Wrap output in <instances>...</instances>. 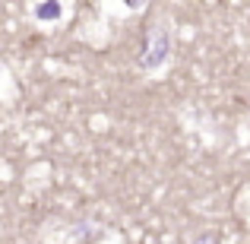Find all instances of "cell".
I'll return each instance as SVG.
<instances>
[{
	"mask_svg": "<svg viewBox=\"0 0 250 244\" xmlns=\"http://www.w3.org/2000/svg\"><path fill=\"white\" fill-rule=\"evenodd\" d=\"M57 13H61V6H57V3H44V6H42V10H38V16H44V19H48V16H51V19H54V16H57Z\"/></svg>",
	"mask_w": 250,
	"mask_h": 244,
	"instance_id": "obj_1",
	"label": "cell"
}]
</instances>
